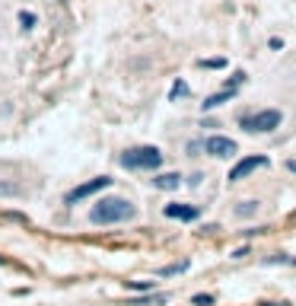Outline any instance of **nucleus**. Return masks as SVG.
<instances>
[{
  "label": "nucleus",
  "mask_w": 296,
  "mask_h": 306,
  "mask_svg": "<svg viewBox=\"0 0 296 306\" xmlns=\"http://www.w3.org/2000/svg\"><path fill=\"white\" fill-rule=\"evenodd\" d=\"M204 150L210 153V156H217V160H230V156L239 153V147H236V140L223 137V134H213V137L204 140Z\"/></svg>",
  "instance_id": "39448f33"
},
{
  "label": "nucleus",
  "mask_w": 296,
  "mask_h": 306,
  "mask_svg": "<svg viewBox=\"0 0 296 306\" xmlns=\"http://www.w3.org/2000/svg\"><path fill=\"white\" fill-rule=\"evenodd\" d=\"M169 297L166 294H153V297H140V300H134L131 306H150V303H166Z\"/></svg>",
  "instance_id": "f8f14e48"
},
{
  "label": "nucleus",
  "mask_w": 296,
  "mask_h": 306,
  "mask_svg": "<svg viewBox=\"0 0 296 306\" xmlns=\"http://www.w3.org/2000/svg\"><path fill=\"white\" fill-rule=\"evenodd\" d=\"M109 185H112V179H109V175H99V179H89V182H83V185H77L73 192H67L64 204H80L83 198H92L96 192H105Z\"/></svg>",
  "instance_id": "20e7f679"
},
{
  "label": "nucleus",
  "mask_w": 296,
  "mask_h": 306,
  "mask_svg": "<svg viewBox=\"0 0 296 306\" xmlns=\"http://www.w3.org/2000/svg\"><path fill=\"white\" fill-rule=\"evenodd\" d=\"M163 214L169 217V220H185V223H191V220H198V217H201V210L191 207V204H166Z\"/></svg>",
  "instance_id": "0eeeda50"
},
{
  "label": "nucleus",
  "mask_w": 296,
  "mask_h": 306,
  "mask_svg": "<svg viewBox=\"0 0 296 306\" xmlns=\"http://www.w3.org/2000/svg\"><path fill=\"white\" fill-rule=\"evenodd\" d=\"M280 121H284L280 108H261V112H255V115H242L239 125H242V131H248V134H271L274 128H280Z\"/></svg>",
  "instance_id": "7ed1b4c3"
},
{
  "label": "nucleus",
  "mask_w": 296,
  "mask_h": 306,
  "mask_svg": "<svg viewBox=\"0 0 296 306\" xmlns=\"http://www.w3.org/2000/svg\"><path fill=\"white\" fill-rule=\"evenodd\" d=\"M201 67H210V70L217 67V70H220V67H226V58H204V61H201Z\"/></svg>",
  "instance_id": "2eb2a0df"
},
{
  "label": "nucleus",
  "mask_w": 296,
  "mask_h": 306,
  "mask_svg": "<svg viewBox=\"0 0 296 306\" xmlns=\"http://www.w3.org/2000/svg\"><path fill=\"white\" fill-rule=\"evenodd\" d=\"M0 265H3V255H0Z\"/></svg>",
  "instance_id": "412c9836"
},
{
  "label": "nucleus",
  "mask_w": 296,
  "mask_h": 306,
  "mask_svg": "<svg viewBox=\"0 0 296 306\" xmlns=\"http://www.w3.org/2000/svg\"><path fill=\"white\" fill-rule=\"evenodd\" d=\"M255 210H258V201H248L245 207L239 204V207H236V214H239V217H248V214H255Z\"/></svg>",
  "instance_id": "dca6fc26"
},
{
  "label": "nucleus",
  "mask_w": 296,
  "mask_h": 306,
  "mask_svg": "<svg viewBox=\"0 0 296 306\" xmlns=\"http://www.w3.org/2000/svg\"><path fill=\"white\" fill-rule=\"evenodd\" d=\"M242 80H245V73H242V70H239V73H233V77H230V86H236V83H242Z\"/></svg>",
  "instance_id": "6ab92c4d"
},
{
  "label": "nucleus",
  "mask_w": 296,
  "mask_h": 306,
  "mask_svg": "<svg viewBox=\"0 0 296 306\" xmlns=\"http://www.w3.org/2000/svg\"><path fill=\"white\" fill-rule=\"evenodd\" d=\"M287 169H290V172H296V160H287Z\"/></svg>",
  "instance_id": "aec40b11"
},
{
  "label": "nucleus",
  "mask_w": 296,
  "mask_h": 306,
  "mask_svg": "<svg viewBox=\"0 0 296 306\" xmlns=\"http://www.w3.org/2000/svg\"><path fill=\"white\" fill-rule=\"evenodd\" d=\"M265 166H267V156H245L242 163H236V166H233L230 182H242L245 175H252L255 169H265Z\"/></svg>",
  "instance_id": "423d86ee"
},
{
  "label": "nucleus",
  "mask_w": 296,
  "mask_h": 306,
  "mask_svg": "<svg viewBox=\"0 0 296 306\" xmlns=\"http://www.w3.org/2000/svg\"><path fill=\"white\" fill-rule=\"evenodd\" d=\"M131 290H153V284L150 281H124Z\"/></svg>",
  "instance_id": "a211bd4d"
},
{
  "label": "nucleus",
  "mask_w": 296,
  "mask_h": 306,
  "mask_svg": "<svg viewBox=\"0 0 296 306\" xmlns=\"http://www.w3.org/2000/svg\"><path fill=\"white\" fill-rule=\"evenodd\" d=\"M191 93V86L185 83V80H176V86H172V93H169V99L176 102V99H181V96H188Z\"/></svg>",
  "instance_id": "9b49d317"
},
{
  "label": "nucleus",
  "mask_w": 296,
  "mask_h": 306,
  "mask_svg": "<svg viewBox=\"0 0 296 306\" xmlns=\"http://www.w3.org/2000/svg\"><path fill=\"white\" fill-rule=\"evenodd\" d=\"M137 217V207H134L127 198H118V195H109V198H99L89 210V220L96 227H112V223H127Z\"/></svg>",
  "instance_id": "f257e3e1"
},
{
  "label": "nucleus",
  "mask_w": 296,
  "mask_h": 306,
  "mask_svg": "<svg viewBox=\"0 0 296 306\" xmlns=\"http://www.w3.org/2000/svg\"><path fill=\"white\" fill-rule=\"evenodd\" d=\"M290 262H296V258H290V255H267L265 258V265H290Z\"/></svg>",
  "instance_id": "4468645a"
},
{
  "label": "nucleus",
  "mask_w": 296,
  "mask_h": 306,
  "mask_svg": "<svg viewBox=\"0 0 296 306\" xmlns=\"http://www.w3.org/2000/svg\"><path fill=\"white\" fill-rule=\"evenodd\" d=\"M121 166L134 169V172H150V169L163 166V153H159V147H131L121 153Z\"/></svg>",
  "instance_id": "f03ea898"
},
{
  "label": "nucleus",
  "mask_w": 296,
  "mask_h": 306,
  "mask_svg": "<svg viewBox=\"0 0 296 306\" xmlns=\"http://www.w3.org/2000/svg\"><path fill=\"white\" fill-rule=\"evenodd\" d=\"M181 185V175L178 172H166V175H156L153 179V188H163V192H172V188Z\"/></svg>",
  "instance_id": "1a4fd4ad"
},
{
  "label": "nucleus",
  "mask_w": 296,
  "mask_h": 306,
  "mask_svg": "<svg viewBox=\"0 0 296 306\" xmlns=\"http://www.w3.org/2000/svg\"><path fill=\"white\" fill-rule=\"evenodd\" d=\"M191 303L194 306H213V303H217V297H213V294H198V297H191Z\"/></svg>",
  "instance_id": "ddd939ff"
},
{
  "label": "nucleus",
  "mask_w": 296,
  "mask_h": 306,
  "mask_svg": "<svg viewBox=\"0 0 296 306\" xmlns=\"http://www.w3.org/2000/svg\"><path fill=\"white\" fill-rule=\"evenodd\" d=\"M19 26H23V29H32V26H35V13H19Z\"/></svg>",
  "instance_id": "f3484780"
},
{
  "label": "nucleus",
  "mask_w": 296,
  "mask_h": 306,
  "mask_svg": "<svg viewBox=\"0 0 296 306\" xmlns=\"http://www.w3.org/2000/svg\"><path fill=\"white\" fill-rule=\"evenodd\" d=\"M233 96H236V86H226V90H220V93H213V96H207V99H204V112H213L217 105L230 102Z\"/></svg>",
  "instance_id": "6e6552de"
},
{
  "label": "nucleus",
  "mask_w": 296,
  "mask_h": 306,
  "mask_svg": "<svg viewBox=\"0 0 296 306\" xmlns=\"http://www.w3.org/2000/svg\"><path fill=\"white\" fill-rule=\"evenodd\" d=\"M188 265H191V262L185 258V262H178V265H166V268H159L156 274H159V277H172V274H181V271H188Z\"/></svg>",
  "instance_id": "9d476101"
}]
</instances>
